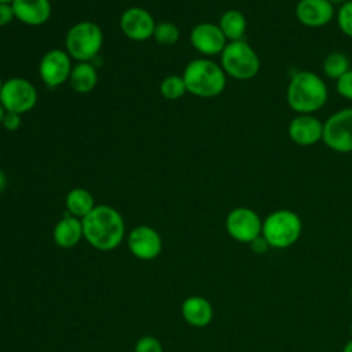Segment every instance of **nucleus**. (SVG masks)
<instances>
[{
	"label": "nucleus",
	"instance_id": "obj_9",
	"mask_svg": "<svg viewBox=\"0 0 352 352\" xmlns=\"http://www.w3.org/2000/svg\"><path fill=\"white\" fill-rule=\"evenodd\" d=\"M226 230L228 235L242 243H250L261 235L263 219L248 206H238L228 212L226 217Z\"/></svg>",
	"mask_w": 352,
	"mask_h": 352
},
{
	"label": "nucleus",
	"instance_id": "obj_29",
	"mask_svg": "<svg viewBox=\"0 0 352 352\" xmlns=\"http://www.w3.org/2000/svg\"><path fill=\"white\" fill-rule=\"evenodd\" d=\"M12 19H15V14L11 4H1L0 3V26L8 25Z\"/></svg>",
	"mask_w": 352,
	"mask_h": 352
},
{
	"label": "nucleus",
	"instance_id": "obj_7",
	"mask_svg": "<svg viewBox=\"0 0 352 352\" xmlns=\"http://www.w3.org/2000/svg\"><path fill=\"white\" fill-rule=\"evenodd\" d=\"M322 142L334 153H352V107L337 110L323 121Z\"/></svg>",
	"mask_w": 352,
	"mask_h": 352
},
{
	"label": "nucleus",
	"instance_id": "obj_1",
	"mask_svg": "<svg viewBox=\"0 0 352 352\" xmlns=\"http://www.w3.org/2000/svg\"><path fill=\"white\" fill-rule=\"evenodd\" d=\"M81 221L85 241L98 250H113L125 236L122 216L109 205H96Z\"/></svg>",
	"mask_w": 352,
	"mask_h": 352
},
{
	"label": "nucleus",
	"instance_id": "obj_37",
	"mask_svg": "<svg viewBox=\"0 0 352 352\" xmlns=\"http://www.w3.org/2000/svg\"><path fill=\"white\" fill-rule=\"evenodd\" d=\"M349 333H351V337H352V323H351V327H349Z\"/></svg>",
	"mask_w": 352,
	"mask_h": 352
},
{
	"label": "nucleus",
	"instance_id": "obj_31",
	"mask_svg": "<svg viewBox=\"0 0 352 352\" xmlns=\"http://www.w3.org/2000/svg\"><path fill=\"white\" fill-rule=\"evenodd\" d=\"M6 186H7V177H6V175L0 170V192L6 188Z\"/></svg>",
	"mask_w": 352,
	"mask_h": 352
},
{
	"label": "nucleus",
	"instance_id": "obj_25",
	"mask_svg": "<svg viewBox=\"0 0 352 352\" xmlns=\"http://www.w3.org/2000/svg\"><path fill=\"white\" fill-rule=\"evenodd\" d=\"M336 22L340 32L352 38V0H346L338 7L336 12Z\"/></svg>",
	"mask_w": 352,
	"mask_h": 352
},
{
	"label": "nucleus",
	"instance_id": "obj_28",
	"mask_svg": "<svg viewBox=\"0 0 352 352\" xmlns=\"http://www.w3.org/2000/svg\"><path fill=\"white\" fill-rule=\"evenodd\" d=\"M21 124H22L21 114L12 113V111H6L4 118H3V122H1V126H4V128H6L7 131H10V132H14V131H18V129H19Z\"/></svg>",
	"mask_w": 352,
	"mask_h": 352
},
{
	"label": "nucleus",
	"instance_id": "obj_19",
	"mask_svg": "<svg viewBox=\"0 0 352 352\" xmlns=\"http://www.w3.org/2000/svg\"><path fill=\"white\" fill-rule=\"evenodd\" d=\"M69 84L72 89L77 94H88L98 84L96 67L91 62H78L73 66Z\"/></svg>",
	"mask_w": 352,
	"mask_h": 352
},
{
	"label": "nucleus",
	"instance_id": "obj_24",
	"mask_svg": "<svg viewBox=\"0 0 352 352\" xmlns=\"http://www.w3.org/2000/svg\"><path fill=\"white\" fill-rule=\"evenodd\" d=\"M179 37H180V30L175 23L168 22V21L155 23L153 38L157 43H160L162 45H172L179 41Z\"/></svg>",
	"mask_w": 352,
	"mask_h": 352
},
{
	"label": "nucleus",
	"instance_id": "obj_5",
	"mask_svg": "<svg viewBox=\"0 0 352 352\" xmlns=\"http://www.w3.org/2000/svg\"><path fill=\"white\" fill-rule=\"evenodd\" d=\"M103 45L100 26L91 21L74 23L66 33L65 51L77 62H91L98 58Z\"/></svg>",
	"mask_w": 352,
	"mask_h": 352
},
{
	"label": "nucleus",
	"instance_id": "obj_22",
	"mask_svg": "<svg viewBox=\"0 0 352 352\" xmlns=\"http://www.w3.org/2000/svg\"><path fill=\"white\" fill-rule=\"evenodd\" d=\"M351 67V60L346 54L341 51H333L326 55L322 63V70L324 76L330 80L337 81L342 74H345Z\"/></svg>",
	"mask_w": 352,
	"mask_h": 352
},
{
	"label": "nucleus",
	"instance_id": "obj_11",
	"mask_svg": "<svg viewBox=\"0 0 352 352\" xmlns=\"http://www.w3.org/2000/svg\"><path fill=\"white\" fill-rule=\"evenodd\" d=\"M155 21L153 15L138 6L126 8L120 16V29L132 41H146L153 37Z\"/></svg>",
	"mask_w": 352,
	"mask_h": 352
},
{
	"label": "nucleus",
	"instance_id": "obj_20",
	"mask_svg": "<svg viewBox=\"0 0 352 352\" xmlns=\"http://www.w3.org/2000/svg\"><path fill=\"white\" fill-rule=\"evenodd\" d=\"M220 30L223 32L227 41L243 40L248 30V21L239 10H227L224 11L217 22Z\"/></svg>",
	"mask_w": 352,
	"mask_h": 352
},
{
	"label": "nucleus",
	"instance_id": "obj_15",
	"mask_svg": "<svg viewBox=\"0 0 352 352\" xmlns=\"http://www.w3.org/2000/svg\"><path fill=\"white\" fill-rule=\"evenodd\" d=\"M297 21L307 28H323L336 18L334 6L327 0H298L294 8Z\"/></svg>",
	"mask_w": 352,
	"mask_h": 352
},
{
	"label": "nucleus",
	"instance_id": "obj_21",
	"mask_svg": "<svg viewBox=\"0 0 352 352\" xmlns=\"http://www.w3.org/2000/svg\"><path fill=\"white\" fill-rule=\"evenodd\" d=\"M65 204L67 213L77 219H84L96 206L94 195L81 187L70 190L66 195Z\"/></svg>",
	"mask_w": 352,
	"mask_h": 352
},
{
	"label": "nucleus",
	"instance_id": "obj_3",
	"mask_svg": "<svg viewBox=\"0 0 352 352\" xmlns=\"http://www.w3.org/2000/svg\"><path fill=\"white\" fill-rule=\"evenodd\" d=\"M187 92L194 96L210 99L219 96L227 84V76L220 63L209 58L190 60L182 74Z\"/></svg>",
	"mask_w": 352,
	"mask_h": 352
},
{
	"label": "nucleus",
	"instance_id": "obj_17",
	"mask_svg": "<svg viewBox=\"0 0 352 352\" xmlns=\"http://www.w3.org/2000/svg\"><path fill=\"white\" fill-rule=\"evenodd\" d=\"M182 315L188 324L194 327H205L213 319V308L205 297L191 296L183 301Z\"/></svg>",
	"mask_w": 352,
	"mask_h": 352
},
{
	"label": "nucleus",
	"instance_id": "obj_18",
	"mask_svg": "<svg viewBox=\"0 0 352 352\" xmlns=\"http://www.w3.org/2000/svg\"><path fill=\"white\" fill-rule=\"evenodd\" d=\"M52 236L59 248L69 249L76 246L81 241V238H84L81 219L66 213L54 227Z\"/></svg>",
	"mask_w": 352,
	"mask_h": 352
},
{
	"label": "nucleus",
	"instance_id": "obj_16",
	"mask_svg": "<svg viewBox=\"0 0 352 352\" xmlns=\"http://www.w3.org/2000/svg\"><path fill=\"white\" fill-rule=\"evenodd\" d=\"M15 18L28 26L44 25L51 16L50 0H14Z\"/></svg>",
	"mask_w": 352,
	"mask_h": 352
},
{
	"label": "nucleus",
	"instance_id": "obj_32",
	"mask_svg": "<svg viewBox=\"0 0 352 352\" xmlns=\"http://www.w3.org/2000/svg\"><path fill=\"white\" fill-rule=\"evenodd\" d=\"M342 352H352V340L348 341L342 349Z\"/></svg>",
	"mask_w": 352,
	"mask_h": 352
},
{
	"label": "nucleus",
	"instance_id": "obj_23",
	"mask_svg": "<svg viewBox=\"0 0 352 352\" xmlns=\"http://www.w3.org/2000/svg\"><path fill=\"white\" fill-rule=\"evenodd\" d=\"M160 92L165 99H169V100L180 99L187 92L183 77L179 74H170L165 77L160 84Z\"/></svg>",
	"mask_w": 352,
	"mask_h": 352
},
{
	"label": "nucleus",
	"instance_id": "obj_10",
	"mask_svg": "<svg viewBox=\"0 0 352 352\" xmlns=\"http://www.w3.org/2000/svg\"><path fill=\"white\" fill-rule=\"evenodd\" d=\"M72 69V58L66 51L58 48L45 52L38 63L40 78L50 88L59 87L69 81Z\"/></svg>",
	"mask_w": 352,
	"mask_h": 352
},
{
	"label": "nucleus",
	"instance_id": "obj_26",
	"mask_svg": "<svg viewBox=\"0 0 352 352\" xmlns=\"http://www.w3.org/2000/svg\"><path fill=\"white\" fill-rule=\"evenodd\" d=\"M336 92L341 98L352 100V69H349L336 81Z\"/></svg>",
	"mask_w": 352,
	"mask_h": 352
},
{
	"label": "nucleus",
	"instance_id": "obj_14",
	"mask_svg": "<svg viewBox=\"0 0 352 352\" xmlns=\"http://www.w3.org/2000/svg\"><path fill=\"white\" fill-rule=\"evenodd\" d=\"M287 135L297 146H314L322 142L323 121L314 114H297L289 122Z\"/></svg>",
	"mask_w": 352,
	"mask_h": 352
},
{
	"label": "nucleus",
	"instance_id": "obj_2",
	"mask_svg": "<svg viewBox=\"0 0 352 352\" xmlns=\"http://www.w3.org/2000/svg\"><path fill=\"white\" fill-rule=\"evenodd\" d=\"M329 99L324 80L312 70L296 72L286 87V102L296 114H315Z\"/></svg>",
	"mask_w": 352,
	"mask_h": 352
},
{
	"label": "nucleus",
	"instance_id": "obj_4",
	"mask_svg": "<svg viewBox=\"0 0 352 352\" xmlns=\"http://www.w3.org/2000/svg\"><path fill=\"white\" fill-rule=\"evenodd\" d=\"M302 221L290 209H276L263 220L261 235L271 248L286 249L293 246L301 236Z\"/></svg>",
	"mask_w": 352,
	"mask_h": 352
},
{
	"label": "nucleus",
	"instance_id": "obj_34",
	"mask_svg": "<svg viewBox=\"0 0 352 352\" xmlns=\"http://www.w3.org/2000/svg\"><path fill=\"white\" fill-rule=\"evenodd\" d=\"M4 114H6V110H4V107H3V106H1V103H0V125H1V122H3Z\"/></svg>",
	"mask_w": 352,
	"mask_h": 352
},
{
	"label": "nucleus",
	"instance_id": "obj_6",
	"mask_svg": "<svg viewBox=\"0 0 352 352\" xmlns=\"http://www.w3.org/2000/svg\"><path fill=\"white\" fill-rule=\"evenodd\" d=\"M220 66L227 77L250 80L260 72V58L256 50L245 40L228 41L220 54Z\"/></svg>",
	"mask_w": 352,
	"mask_h": 352
},
{
	"label": "nucleus",
	"instance_id": "obj_38",
	"mask_svg": "<svg viewBox=\"0 0 352 352\" xmlns=\"http://www.w3.org/2000/svg\"><path fill=\"white\" fill-rule=\"evenodd\" d=\"M351 300H352V287H351Z\"/></svg>",
	"mask_w": 352,
	"mask_h": 352
},
{
	"label": "nucleus",
	"instance_id": "obj_30",
	"mask_svg": "<svg viewBox=\"0 0 352 352\" xmlns=\"http://www.w3.org/2000/svg\"><path fill=\"white\" fill-rule=\"evenodd\" d=\"M249 245H250V249H252L256 254H265V253L268 252V249L271 248V246L268 245V242L264 239L263 235H260V236H257L256 239H253Z\"/></svg>",
	"mask_w": 352,
	"mask_h": 352
},
{
	"label": "nucleus",
	"instance_id": "obj_33",
	"mask_svg": "<svg viewBox=\"0 0 352 352\" xmlns=\"http://www.w3.org/2000/svg\"><path fill=\"white\" fill-rule=\"evenodd\" d=\"M331 6H341V4H344L346 0H327Z\"/></svg>",
	"mask_w": 352,
	"mask_h": 352
},
{
	"label": "nucleus",
	"instance_id": "obj_36",
	"mask_svg": "<svg viewBox=\"0 0 352 352\" xmlns=\"http://www.w3.org/2000/svg\"><path fill=\"white\" fill-rule=\"evenodd\" d=\"M3 82L4 81H1V78H0V92H1V88H3Z\"/></svg>",
	"mask_w": 352,
	"mask_h": 352
},
{
	"label": "nucleus",
	"instance_id": "obj_8",
	"mask_svg": "<svg viewBox=\"0 0 352 352\" xmlns=\"http://www.w3.org/2000/svg\"><path fill=\"white\" fill-rule=\"evenodd\" d=\"M0 103L6 111L28 113L37 103L36 87L23 77H11L3 82Z\"/></svg>",
	"mask_w": 352,
	"mask_h": 352
},
{
	"label": "nucleus",
	"instance_id": "obj_27",
	"mask_svg": "<svg viewBox=\"0 0 352 352\" xmlns=\"http://www.w3.org/2000/svg\"><path fill=\"white\" fill-rule=\"evenodd\" d=\"M135 352H162V345L155 337L144 336L138 340Z\"/></svg>",
	"mask_w": 352,
	"mask_h": 352
},
{
	"label": "nucleus",
	"instance_id": "obj_35",
	"mask_svg": "<svg viewBox=\"0 0 352 352\" xmlns=\"http://www.w3.org/2000/svg\"><path fill=\"white\" fill-rule=\"evenodd\" d=\"M14 0H0L1 4H11Z\"/></svg>",
	"mask_w": 352,
	"mask_h": 352
},
{
	"label": "nucleus",
	"instance_id": "obj_12",
	"mask_svg": "<svg viewBox=\"0 0 352 352\" xmlns=\"http://www.w3.org/2000/svg\"><path fill=\"white\" fill-rule=\"evenodd\" d=\"M190 43L204 56L220 55L227 45V38L217 23L201 22L191 29Z\"/></svg>",
	"mask_w": 352,
	"mask_h": 352
},
{
	"label": "nucleus",
	"instance_id": "obj_13",
	"mask_svg": "<svg viewBox=\"0 0 352 352\" xmlns=\"http://www.w3.org/2000/svg\"><path fill=\"white\" fill-rule=\"evenodd\" d=\"M129 252L140 260H153L162 250L161 235L150 226L133 227L126 238Z\"/></svg>",
	"mask_w": 352,
	"mask_h": 352
}]
</instances>
